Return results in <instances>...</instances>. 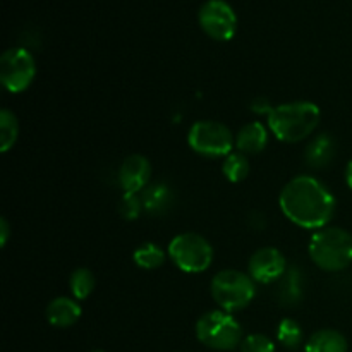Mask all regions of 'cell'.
Masks as SVG:
<instances>
[{"mask_svg":"<svg viewBox=\"0 0 352 352\" xmlns=\"http://www.w3.org/2000/svg\"><path fill=\"white\" fill-rule=\"evenodd\" d=\"M287 268L284 253L272 246L256 250L248 261V274L258 284H272L280 280Z\"/></svg>","mask_w":352,"mask_h":352,"instance_id":"obj_10","label":"cell"},{"mask_svg":"<svg viewBox=\"0 0 352 352\" xmlns=\"http://www.w3.org/2000/svg\"><path fill=\"white\" fill-rule=\"evenodd\" d=\"M308 253L322 270L332 274L346 270L352 263V234L342 227H323L311 236Z\"/></svg>","mask_w":352,"mask_h":352,"instance_id":"obj_3","label":"cell"},{"mask_svg":"<svg viewBox=\"0 0 352 352\" xmlns=\"http://www.w3.org/2000/svg\"><path fill=\"white\" fill-rule=\"evenodd\" d=\"M140 198L144 212L151 215H164L174 205V191L165 182H151Z\"/></svg>","mask_w":352,"mask_h":352,"instance_id":"obj_14","label":"cell"},{"mask_svg":"<svg viewBox=\"0 0 352 352\" xmlns=\"http://www.w3.org/2000/svg\"><path fill=\"white\" fill-rule=\"evenodd\" d=\"M165 251L155 243H144L133 253L134 263L143 270H157L165 263Z\"/></svg>","mask_w":352,"mask_h":352,"instance_id":"obj_19","label":"cell"},{"mask_svg":"<svg viewBox=\"0 0 352 352\" xmlns=\"http://www.w3.org/2000/svg\"><path fill=\"white\" fill-rule=\"evenodd\" d=\"M196 337L203 346L213 351H232L243 342V327L223 309H213L196 322Z\"/></svg>","mask_w":352,"mask_h":352,"instance_id":"obj_5","label":"cell"},{"mask_svg":"<svg viewBox=\"0 0 352 352\" xmlns=\"http://www.w3.org/2000/svg\"><path fill=\"white\" fill-rule=\"evenodd\" d=\"M143 210L144 208H143V203H141L140 195H126V192H124V196L120 198V203H119V212L124 219L136 220L138 217L141 215Z\"/></svg>","mask_w":352,"mask_h":352,"instance_id":"obj_24","label":"cell"},{"mask_svg":"<svg viewBox=\"0 0 352 352\" xmlns=\"http://www.w3.org/2000/svg\"><path fill=\"white\" fill-rule=\"evenodd\" d=\"M322 112L316 103L308 100L287 102L275 105L267 124L270 133L282 143H301L302 140L311 136L318 127Z\"/></svg>","mask_w":352,"mask_h":352,"instance_id":"obj_2","label":"cell"},{"mask_svg":"<svg viewBox=\"0 0 352 352\" xmlns=\"http://www.w3.org/2000/svg\"><path fill=\"white\" fill-rule=\"evenodd\" d=\"M222 172L229 182H234V184L243 182L250 175V160H248V155L241 153V151H232L230 155H227L222 164Z\"/></svg>","mask_w":352,"mask_h":352,"instance_id":"obj_20","label":"cell"},{"mask_svg":"<svg viewBox=\"0 0 352 352\" xmlns=\"http://www.w3.org/2000/svg\"><path fill=\"white\" fill-rule=\"evenodd\" d=\"M278 206L289 222L309 230H320L330 223L337 210V199L329 186L313 175H296L282 188Z\"/></svg>","mask_w":352,"mask_h":352,"instance_id":"obj_1","label":"cell"},{"mask_svg":"<svg viewBox=\"0 0 352 352\" xmlns=\"http://www.w3.org/2000/svg\"><path fill=\"white\" fill-rule=\"evenodd\" d=\"M9 237H10L9 222H7L6 217H2V219H0V244H2V248L7 246V241H9Z\"/></svg>","mask_w":352,"mask_h":352,"instance_id":"obj_26","label":"cell"},{"mask_svg":"<svg viewBox=\"0 0 352 352\" xmlns=\"http://www.w3.org/2000/svg\"><path fill=\"white\" fill-rule=\"evenodd\" d=\"M268 127L265 124L248 122L236 134V148L237 151L244 155H258L267 148L268 144Z\"/></svg>","mask_w":352,"mask_h":352,"instance_id":"obj_13","label":"cell"},{"mask_svg":"<svg viewBox=\"0 0 352 352\" xmlns=\"http://www.w3.org/2000/svg\"><path fill=\"white\" fill-rule=\"evenodd\" d=\"M251 110L254 113H260V116H270V112L274 110V105L270 103V100L265 98V96H258L251 102Z\"/></svg>","mask_w":352,"mask_h":352,"instance_id":"obj_25","label":"cell"},{"mask_svg":"<svg viewBox=\"0 0 352 352\" xmlns=\"http://www.w3.org/2000/svg\"><path fill=\"white\" fill-rule=\"evenodd\" d=\"M93 352H105V351H93Z\"/></svg>","mask_w":352,"mask_h":352,"instance_id":"obj_28","label":"cell"},{"mask_svg":"<svg viewBox=\"0 0 352 352\" xmlns=\"http://www.w3.org/2000/svg\"><path fill=\"white\" fill-rule=\"evenodd\" d=\"M81 306H79V302L74 298L60 296V298H55L48 302L45 316H47L48 323L52 327L67 329V327H72L81 318Z\"/></svg>","mask_w":352,"mask_h":352,"instance_id":"obj_12","label":"cell"},{"mask_svg":"<svg viewBox=\"0 0 352 352\" xmlns=\"http://www.w3.org/2000/svg\"><path fill=\"white\" fill-rule=\"evenodd\" d=\"M347 339L333 329H322L313 333L305 346V352H347Z\"/></svg>","mask_w":352,"mask_h":352,"instance_id":"obj_17","label":"cell"},{"mask_svg":"<svg viewBox=\"0 0 352 352\" xmlns=\"http://www.w3.org/2000/svg\"><path fill=\"white\" fill-rule=\"evenodd\" d=\"M188 144L195 153L206 158H220L232 153L236 144L232 131L219 120H198L188 133Z\"/></svg>","mask_w":352,"mask_h":352,"instance_id":"obj_7","label":"cell"},{"mask_svg":"<svg viewBox=\"0 0 352 352\" xmlns=\"http://www.w3.org/2000/svg\"><path fill=\"white\" fill-rule=\"evenodd\" d=\"M210 292L220 309L227 313H236L243 311L253 302L256 296V285L250 274L227 268L215 274L210 284Z\"/></svg>","mask_w":352,"mask_h":352,"instance_id":"obj_4","label":"cell"},{"mask_svg":"<svg viewBox=\"0 0 352 352\" xmlns=\"http://www.w3.org/2000/svg\"><path fill=\"white\" fill-rule=\"evenodd\" d=\"M241 352H275V342L263 333H251L241 342Z\"/></svg>","mask_w":352,"mask_h":352,"instance_id":"obj_23","label":"cell"},{"mask_svg":"<svg viewBox=\"0 0 352 352\" xmlns=\"http://www.w3.org/2000/svg\"><path fill=\"white\" fill-rule=\"evenodd\" d=\"M120 188L126 195H140L150 186L151 164L143 155H129L124 158L117 172Z\"/></svg>","mask_w":352,"mask_h":352,"instance_id":"obj_11","label":"cell"},{"mask_svg":"<svg viewBox=\"0 0 352 352\" xmlns=\"http://www.w3.org/2000/svg\"><path fill=\"white\" fill-rule=\"evenodd\" d=\"M198 23L212 40L229 41L237 31V14L226 0H206L198 10Z\"/></svg>","mask_w":352,"mask_h":352,"instance_id":"obj_9","label":"cell"},{"mask_svg":"<svg viewBox=\"0 0 352 352\" xmlns=\"http://www.w3.org/2000/svg\"><path fill=\"white\" fill-rule=\"evenodd\" d=\"M36 78V62L30 50L10 47L0 57V82L9 93H23Z\"/></svg>","mask_w":352,"mask_h":352,"instance_id":"obj_8","label":"cell"},{"mask_svg":"<svg viewBox=\"0 0 352 352\" xmlns=\"http://www.w3.org/2000/svg\"><path fill=\"white\" fill-rule=\"evenodd\" d=\"M346 182H347V186H349V189L352 191V158H351L349 164H347V167H346Z\"/></svg>","mask_w":352,"mask_h":352,"instance_id":"obj_27","label":"cell"},{"mask_svg":"<svg viewBox=\"0 0 352 352\" xmlns=\"http://www.w3.org/2000/svg\"><path fill=\"white\" fill-rule=\"evenodd\" d=\"M19 136V122L12 110H0V151L7 153Z\"/></svg>","mask_w":352,"mask_h":352,"instance_id":"obj_21","label":"cell"},{"mask_svg":"<svg viewBox=\"0 0 352 352\" xmlns=\"http://www.w3.org/2000/svg\"><path fill=\"white\" fill-rule=\"evenodd\" d=\"M167 254L184 274H203L213 263V248L206 237L196 232H182L168 243Z\"/></svg>","mask_w":352,"mask_h":352,"instance_id":"obj_6","label":"cell"},{"mask_svg":"<svg viewBox=\"0 0 352 352\" xmlns=\"http://www.w3.org/2000/svg\"><path fill=\"white\" fill-rule=\"evenodd\" d=\"M337 144L330 134L322 133L313 138L309 144L306 146L305 160L309 167L313 168H325L336 158Z\"/></svg>","mask_w":352,"mask_h":352,"instance_id":"obj_15","label":"cell"},{"mask_svg":"<svg viewBox=\"0 0 352 352\" xmlns=\"http://www.w3.org/2000/svg\"><path fill=\"white\" fill-rule=\"evenodd\" d=\"M95 285L96 278L89 268H76L71 274V277H69V289H71V294L76 301L88 299L91 292L95 291Z\"/></svg>","mask_w":352,"mask_h":352,"instance_id":"obj_18","label":"cell"},{"mask_svg":"<svg viewBox=\"0 0 352 352\" xmlns=\"http://www.w3.org/2000/svg\"><path fill=\"white\" fill-rule=\"evenodd\" d=\"M277 340L285 349L296 351L302 344V329L296 320L284 318L277 327Z\"/></svg>","mask_w":352,"mask_h":352,"instance_id":"obj_22","label":"cell"},{"mask_svg":"<svg viewBox=\"0 0 352 352\" xmlns=\"http://www.w3.org/2000/svg\"><path fill=\"white\" fill-rule=\"evenodd\" d=\"M305 298V277L298 267H289L280 278L278 299L284 306H298Z\"/></svg>","mask_w":352,"mask_h":352,"instance_id":"obj_16","label":"cell"}]
</instances>
